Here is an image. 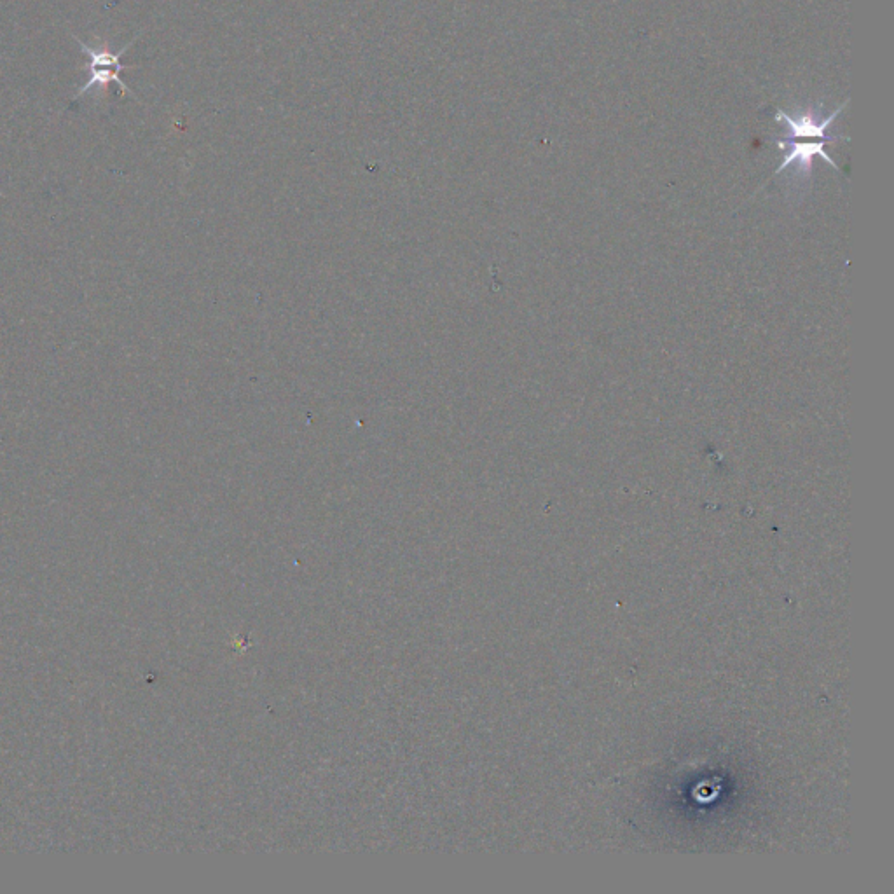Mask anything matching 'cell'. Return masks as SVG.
I'll return each instance as SVG.
<instances>
[{"label":"cell","instance_id":"obj_1","mask_svg":"<svg viewBox=\"0 0 894 894\" xmlns=\"http://www.w3.org/2000/svg\"><path fill=\"white\" fill-rule=\"evenodd\" d=\"M137 39V37H135ZM133 41L128 42L124 48L119 49L117 53H112L111 49L105 48V46H100V48H91L88 44H84L79 37H76L77 44H79V48L83 53L90 56V72L91 77L88 83L81 86V90L77 93L76 98L83 97L84 93H90L91 90L102 91V93H107L109 90V84L117 83L119 84V88H121V93H130L133 95V91L126 86V84L119 79V72H123L124 65L121 63V56L128 51V49L133 46Z\"/></svg>","mask_w":894,"mask_h":894},{"label":"cell","instance_id":"obj_2","mask_svg":"<svg viewBox=\"0 0 894 894\" xmlns=\"http://www.w3.org/2000/svg\"><path fill=\"white\" fill-rule=\"evenodd\" d=\"M846 105L847 102H844L837 111L832 112V116L825 117V119H819L818 112L814 111V109H809L805 114L798 117H790L786 112L779 111L776 114V121L786 123L788 130H790L788 138H819V140H826V142H835L837 137H826V130L830 128L833 119L839 116L840 112L844 111Z\"/></svg>","mask_w":894,"mask_h":894},{"label":"cell","instance_id":"obj_3","mask_svg":"<svg viewBox=\"0 0 894 894\" xmlns=\"http://www.w3.org/2000/svg\"><path fill=\"white\" fill-rule=\"evenodd\" d=\"M826 140H821V142H811V144H800V142H795V140H788V142H781L778 140L779 149H788V154L784 156L783 163L779 165L776 173H781L783 170H786L791 163H795L797 161L800 168L804 170V172H809L812 166V159L814 156H819V158L825 159L828 165H832L835 170H839V166L833 163L832 158L826 154L825 151Z\"/></svg>","mask_w":894,"mask_h":894}]
</instances>
